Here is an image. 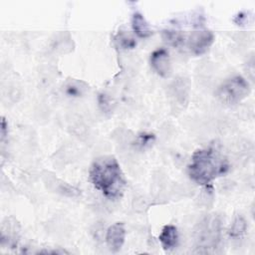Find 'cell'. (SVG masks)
I'll use <instances>...</instances> for the list:
<instances>
[{
    "label": "cell",
    "instance_id": "obj_1",
    "mask_svg": "<svg viewBox=\"0 0 255 255\" xmlns=\"http://www.w3.org/2000/svg\"><path fill=\"white\" fill-rule=\"evenodd\" d=\"M90 180L103 195L111 200L123 196L127 180L116 157L103 155L96 158L90 167Z\"/></svg>",
    "mask_w": 255,
    "mask_h": 255
},
{
    "label": "cell",
    "instance_id": "obj_2",
    "mask_svg": "<svg viewBox=\"0 0 255 255\" xmlns=\"http://www.w3.org/2000/svg\"><path fill=\"white\" fill-rule=\"evenodd\" d=\"M228 169L227 158L215 145L194 151L187 166L189 177L197 184L204 186H208L214 179L224 175Z\"/></svg>",
    "mask_w": 255,
    "mask_h": 255
},
{
    "label": "cell",
    "instance_id": "obj_3",
    "mask_svg": "<svg viewBox=\"0 0 255 255\" xmlns=\"http://www.w3.org/2000/svg\"><path fill=\"white\" fill-rule=\"evenodd\" d=\"M222 220L217 214H208L195 226L193 232L195 252L212 253L221 241Z\"/></svg>",
    "mask_w": 255,
    "mask_h": 255
},
{
    "label": "cell",
    "instance_id": "obj_4",
    "mask_svg": "<svg viewBox=\"0 0 255 255\" xmlns=\"http://www.w3.org/2000/svg\"><path fill=\"white\" fill-rule=\"evenodd\" d=\"M250 93L249 83L242 76H234L224 81L216 90L217 99L227 105L241 102Z\"/></svg>",
    "mask_w": 255,
    "mask_h": 255
},
{
    "label": "cell",
    "instance_id": "obj_5",
    "mask_svg": "<svg viewBox=\"0 0 255 255\" xmlns=\"http://www.w3.org/2000/svg\"><path fill=\"white\" fill-rule=\"evenodd\" d=\"M214 42V34L209 30L194 31L188 36L187 45L194 55L204 54Z\"/></svg>",
    "mask_w": 255,
    "mask_h": 255
},
{
    "label": "cell",
    "instance_id": "obj_6",
    "mask_svg": "<svg viewBox=\"0 0 255 255\" xmlns=\"http://www.w3.org/2000/svg\"><path fill=\"white\" fill-rule=\"evenodd\" d=\"M149 63L152 69L161 77H168L171 72V65L168 52L164 48L154 50L149 57Z\"/></svg>",
    "mask_w": 255,
    "mask_h": 255
},
{
    "label": "cell",
    "instance_id": "obj_7",
    "mask_svg": "<svg viewBox=\"0 0 255 255\" xmlns=\"http://www.w3.org/2000/svg\"><path fill=\"white\" fill-rule=\"evenodd\" d=\"M125 239L126 228L123 222H116L108 228L106 234V242L111 251H120L125 243Z\"/></svg>",
    "mask_w": 255,
    "mask_h": 255
},
{
    "label": "cell",
    "instance_id": "obj_8",
    "mask_svg": "<svg viewBox=\"0 0 255 255\" xmlns=\"http://www.w3.org/2000/svg\"><path fill=\"white\" fill-rule=\"evenodd\" d=\"M158 240L164 250H171L173 249L178 243V231L174 225L167 224L163 226Z\"/></svg>",
    "mask_w": 255,
    "mask_h": 255
},
{
    "label": "cell",
    "instance_id": "obj_9",
    "mask_svg": "<svg viewBox=\"0 0 255 255\" xmlns=\"http://www.w3.org/2000/svg\"><path fill=\"white\" fill-rule=\"evenodd\" d=\"M131 27L133 32L139 38H147L152 34V30L143 17V15L139 12L133 13L131 17Z\"/></svg>",
    "mask_w": 255,
    "mask_h": 255
},
{
    "label": "cell",
    "instance_id": "obj_10",
    "mask_svg": "<svg viewBox=\"0 0 255 255\" xmlns=\"http://www.w3.org/2000/svg\"><path fill=\"white\" fill-rule=\"evenodd\" d=\"M13 223L8 219L7 222H3L1 227V245L7 244L9 246H14L17 243L18 231L16 230V224Z\"/></svg>",
    "mask_w": 255,
    "mask_h": 255
},
{
    "label": "cell",
    "instance_id": "obj_11",
    "mask_svg": "<svg viewBox=\"0 0 255 255\" xmlns=\"http://www.w3.org/2000/svg\"><path fill=\"white\" fill-rule=\"evenodd\" d=\"M246 230H247V222L245 218L242 215H236V217L234 218L229 228L228 234L233 239H239L246 233Z\"/></svg>",
    "mask_w": 255,
    "mask_h": 255
},
{
    "label": "cell",
    "instance_id": "obj_12",
    "mask_svg": "<svg viewBox=\"0 0 255 255\" xmlns=\"http://www.w3.org/2000/svg\"><path fill=\"white\" fill-rule=\"evenodd\" d=\"M162 39L173 47H179L184 44L185 37L180 31L168 29L162 31Z\"/></svg>",
    "mask_w": 255,
    "mask_h": 255
},
{
    "label": "cell",
    "instance_id": "obj_13",
    "mask_svg": "<svg viewBox=\"0 0 255 255\" xmlns=\"http://www.w3.org/2000/svg\"><path fill=\"white\" fill-rule=\"evenodd\" d=\"M116 41L123 49H132L136 45L135 39L123 31H120L118 33V35L116 36Z\"/></svg>",
    "mask_w": 255,
    "mask_h": 255
},
{
    "label": "cell",
    "instance_id": "obj_14",
    "mask_svg": "<svg viewBox=\"0 0 255 255\" xmlns=\"http://www.w3.org/2000/svg\"><path fill=\"white\" fill-rule=\"evenodd\" d=\"M81 84H83L82 82H77V81H71L66 85V93L69 96H73V97H79L83 94L84 90L86 89V87H81Z\"/></svg>",
    "mask_w": 255,
    "mask_h": 255
},
{
    "label": "cell",
    "instance_id": "obj_15",
    "mask_svg": "<svg viewBox=\"0 0 255 255\" xmlns=\"http://www.w3.org/2000/svg\"><path fill=\"white\" fill-rule=\"evenodd\" d=\"M154 140V134L149 132H141L138 134V144L141 147H144L146 145H149Z\"/></svg>",
    "mask_w": 255,
    "mask_h": 255
},
{
    "label": "cell",
    "instance_id": "obj_16",
    "mask_svg": "<svg viewBox=\"0 0 255 255\" xmlns=\"http://www.w3.org/2000/svg\"><path fill=\"white\" fill-rule=\"evenodd\" d=\"M8 135V124L4 117L1 119V142H4L5 137Z\"/></svg>",
    "mask_w": 255,
    "mask_h": 255
}]
</instances>
